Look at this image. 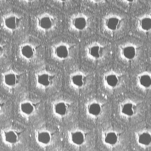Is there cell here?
<instances>
[{"label": "cell", "mask_w": 151, "mask_h": 151, "mask_svg": "<svg viewBox=\"0 0 151 151\" xmlns=\"http://www.w3.org/2000/svg\"><path fill=\"white\" fill-rule=\"evenodd\" d=\"M142 103L132 98H127L121 101L118 106V113L122 119L132 120L138 117L142 111Z\"/></svg>", "instance_id": "obj_1"}, {"label": "cell", "mask_w": 151, "mask_h": 151, "mask_svg": "<svg viewBox=\"0 0 151 151\" xmlns=\"http://www.w3.org/2000/svg\"><path fill=\"white\" fill-rule=\"evenodd\" d=\"M126 23L124 17L116 13H109L104 15L101 20L103 31L106 33L113 35L122 31Z\"/></svg>", "instance_id": "obj_2"}, {"label": "cell", "mask_w": 151, "mask_h": 151, "mask_svg": "<svg viewBox=\"0 0 151 151\" xmlns=\"http://www.w3.org/2000/svg\"><path fill=\"white\" fill-rule=\"evenodd\" d=\"M34 24L36 29L42 33L54 31L58 24V19L54 14L48 12L40 13L35 17Z\"/></svg>", "instance_id": "obj_3"}, {"label": "cell", "mask_w": 151, "mask_h": 151, "mask_svg": "<svg viewBox=\"0 0 151 151\" xmlns=\"http://www.w3.org/2000/svg\"><path fill=\"white\" fill-rule=\"evenodd\" d=\"M101 140L107 148L114 149L119 146L123 141V134L121 130L114 126L107 127L102 132Z\"/></svg>", "instance_id": "obj_4"}, {"label": "cell", "mask_w": 151, "mask_h": 151, "mask_svg": "<svg viewBox=\"0 0 151 151\" xmlns=\"http://www.w3.org/2000/svg\"><path fill=\"white\" fill-rule=\"evenodd\" d=\"M91 25L90 18L85 13L78 12L73 13L68 19V29L72 32H85L90 28Z\"/></svg>", "instance_id": "obj_5"}, {"label": "cell", "mask_w": 151, "mask_h": 151, "mask_svg": "<svg viewBox=\"0 0 151 151\" xmlns=\"http://www.w3.org/2000/svg\"><path fill=\"white\" fill-rule=\"evenodd\" d=\"M74 44L65 42L60 41L55 44L51 49V54L53 59L63 61L71 59L74 53Z\"/></svg>", "instance_id": "obj_6"}, {"label": "cell", "mask_w": 151, "mask_h": 151, "mask_svg": "<svg viewBox=\"0 0 151 151\" xmlns=\"http://www.w3.org/2000/svg\"><path fill=\"white\" fill-rule=\"evenodd\" d=\"M84 111L86 115L93 120L100 119L104 115L106 111L105 103L97 98L88 100L85 104Z\"/></svg>", "instance_id": "obj_7"}, {"label": "cell", "mask_w": 151, "mask_h": 151, "mask_svg": "<svg viewBox=\"0 0 151 151\" xmlns=\"http://www.w3.org/2000/svg\"><path fill=\"white\" fill-rule=\"evenodd\" d=\"M106 47L98 41L88 44L85 49V55L87 59L92 62H98L104 59L108 53Z\"/></svg>", "instance_id": "obj_8"}, {"label": "cell", "mask_w": 151, "mask_h": 151, "mask_svg": "<svg viewBox=\"0 0 151 151\" xmlns=\"http://www.w3.org/2000/svg\"><path fill=\"white\" fill-rule=\"evenodd\" d=\"M23 22V18L20 15L16 12H10L2 15L1 25L4 30L13 33L21 28Z\"/></svg>", "instance_id": "obj_9"}, {"label": "cell", "mask_w": 151, "mask_h": 151, "mask_svg": "<svg viewBox=\"0 0 151 151\" xmlns=\"http://www.w3.org/2000/svg\"><path fill=\"white\" fill-rule=\"evenodd\" d=\"M124 82V76L122 73L114 70H110L103 74L102 82L104 88L110 91L119 88Z\"/></svg>", "instance_id": "obj_10"}, {"label": "cell", "mask_w": 151, "mask_h": 151, "mask_svg": "<svg viewBox=\"0 0 151 151\" xmlns=\"http://www.w3.org/2000/svg\"><path fill=\"white\" fill-rule=\"evenodd\" d=\"M139 47L136 44L131 42L122 43L119 46L118 55L120 59L126 62L135 60L139 55Z\"/></svg>", "instance_id": "obj_11"}, {"label": "cell", "mask_w": 151, "mask_h": 151, "mask_svg": "<svg viewBox=\"0 0 151 151\" xmlns=\"http://www.w3.org/2000/svg\"><path fill=\"white\" fill-rule=\"evenodd\" d=\"M70 86L76 91H81L87 87L89 84V76L86 72L77 70L71 72L69 77Z\"/></svg>", "instance_id": "obj_12"}, {"label": "cell", "mask_w": 151, "mask_h": 151, "mask_svg": "<svg viewBox=\"0 0 151 151\" xmlns=\"http://www.w3.org/2000/svg\"><path fill=\"white\" fill-rule=\"evenodd\" d=\"M68 139L69 143L77 148H81L87 143L88 135L87 132L81 128H73L68 132Z\"/></svg>", "instance_id": "obj_13"}, {"label": "cell", "mask_w": 151, "mask_h": 151, "mask_svg": "<svg viewBox=\"0 0 151 151\" xmlns=\"http://www.w3.org/2000/svg\"><path fill=\"white\" fill-rule=\"evenodd\" d=\"M21 75L19 72L10 69L3 72L1 81L3 86L9 90L17 88L20 83Z\"/></svg>", "instance_id": "obj_14"}, {"label": "cell", "mask_w": 151, "mask_h": 151, "mask_svg": "<svg viewBox=\"0 0 151 151\" xmlns=\"http://www.w3.org/2000/svg\"><path fill=\"white\" fill-rule=\"evenodd\" d=\"M55 78V75L48 70H43L39 71L35 76L36 86L43 89L49 88L53 85Z\"/></svg>", "instance_id": "obj_15"}, {"label": "cell", "mask_w": 151, "mask_h": 151, "mask_svg": "<svg viewBox=\"0 0 151 151\" xmlns=\"http://www.w3.org/2000/svg\"><path fill=\"white\" fill-rule=\"evenodd\" d=\"M72 109V104L70 101L66 99H60L53 103L52 111L53 115L57 118L63 119L70 115Z\"/></svg>", "instance_id": "obj_16"}, {"label": "cell", "mask_w": 151, "mask_h": 151, "mask_svg": "<svg viewBox=\"0 0 151 151\" xmlns=\"http://www.w3.org/2000/svg\"><path fill=\"white\" fill-rule=\"evenodd\" d=\"M134 137L136 144L140 148L144 150L151 148V129L145 127L137 130Z\"/></svg>", "instance_id": "obj_17"}, {"label": "cell", "mask_w": 151, "mask_h": 151, "mask_svg": "<svg viewBox=\"0 0 151 151\" xmlns=\"http://www.w3.org/2000/svg\"><path fill=\"white\" fill-rule=\"evenodd\" d=\"M1 134L3 142L8 146L17 145L21 139V132L13 128H4L2 130Z\"/></svg>", "instance_id": "obj_18"}, {"label": "cell", "mask_w": 151, "mask_h": 151, "mask_svg": "<svg viewBox=\"0 0 151 151\" xmlns=\"http://www.w3.org/2000/svg\"><path fill=\"white\" fill-rule=\"evenodd\" d=\"M40 104L37 101L27 99L23 100L19 104V113L24 118H31L37 112Z\"/></svg>", "instance_id": "obj_19"}, {"label": "cell", "mask_w": 151, "mask_h": 151, "mask_svg": "<svg viewBox=\"0 0 151 151\" xmlns=\"http://www.w3.org/2000/svg\"><path fill=\"white\" fill-rule=\"evenodd\" d=\"M37 48L32 43L26 42L21 44L18 49L19 55L21 58L26 62L34 60L37 55Z\"/></svg>", "instance_id": "obj_20"}, {"label": "cell", "mask_w": 151, "mask_h": 151, "mask_svg": "<svg viewBox=\"0 0 151 151\" xmlns=\"http://www.w3.org/2000/svg\"><path fill=\"white\" fill-rule=\"evenodd\" d=\"M35 139L38 145L43 147L50 146L53 141L52 133L45 129L37 130L35 132Z\"/></svg>", "instance_id": "obj_21"}, {"label": "cell", "mask_w": 151, "mask_h": 151, "mask_svg": "<svg viewBox=\"0 0 151 151\" xmlns=\"http://www.w3.org/2000/svg\"><path fill=\"white\" fill-rule=\"evenodd\" d=\"M136 26L139 32L151 33V14L145 13L138 17L136 20Z\"/></svg>", "instance_id": "obj_22"}, {"label": "cell", "mask_w": 151, "mask_h": 151, "mask_svg": "<svg viewBox=\"0 0 151 151\" xmlns=\"http://www.w3.org/2000/svg\"><path fill=\"white\" fill-rule=\"evenodd\" d=\"M137 87L145 91L151 90V72L145 71L138 73L136 77Z\"/></svg>", "instance_id": "obj_23"}, {"label": "cell", "mask_w": 151, "mask_h": 151, "mask_svg": "<svg viewBox=\"0 0 151 151\" xmlns=\"http://www.w3.org/2000/svg\"><path fill=\"white\" fill-rule=\"evenodd\" d=\"M122 3L126 5H132L135 4L139 0H119Z\"/></svg>", "instance_id": "obj_24"}, {"label": "cell", "mask_w": 151, "mask_h": 151, "mask_svg": "<svg viewBox=\"0 0 151 151\" xmlns=\"http://www.w3.org/2000/svg\"><path fill=\"white\" fill-rule=\"evenodd\" d=\"M89 3L93 4L99 5L104 3L106 0H86Z\"/></svg>", "instance_id": "obj_25"}, {"label": "cell", "mask_w": 151, "mask_h": 151, "mask_svg": "<svg viewBox=\"0 0 151 151\" xmlns=\"http://www.w3.org/2000/svg\"><path fill=\"white\" fill-rule=\"evenodd\" d=\"M73 0H53V1L57 3L60 4L65 5L70 3Z\"/></svg>", "instance_id": "obj_26"}, {"label": "cell", "mask_w": 151, "mask_h": 151, "mask_svg": "<svg viewBox=\"0 0 151 151\" xmlns=\"http://www.w3.org/2000/svg\"><path fill=\"white\" fill-rule=\"evenodd\" d=\"M19 1L24 4H30L36 2L38 0H19Z\"/></svg>", "instance_id": "obj_27"}]
</instances>
